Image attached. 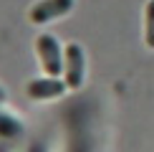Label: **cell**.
<instances>
[{
    "label": "cell",
    "mask_w": 154,
    "mask_h": 152,
    "mask_svg": "<svg viewBox=\"0 0 154 152\" xmlns=\"http://www.w3.org/2000/svg\"><path fill=\"white\" fill-rule=\"evenodd\" d=\"M35 53H38V61H41L46 76H61L63 74V48L56 41V36L41 33L35 38Z\"/></svg>",
    "instance_id": "1"
},
{
    "label": "cell",
    "mask_w": 154,
    "mask_h": 152,
    "mask_svg": "<svg viewBox=\"0 0 154 152\" xmlns=\"http://www.w3.org/2000/svg\"><path fill=\"white\" fill-rule=\"evenodd\" d=\"M66 89L68 86H66V81H63L61 76H41V79L28 81L25 94L33 101H48V99H58Z\"/></svg>",
    "instance_id": "4"
},
{
    "label": "cell",
    "mask_w": 154,
    "mask_h": 152,
    "mask_svg": "<svg viewBox=\"0 0 154 152\" xmlns=\"http://www.w3.org/2000/svg\"><path fill=\"white\" fill-rule=\"evenodd\" d=\"M5 99H8V91H5V89H3V86H0V104H3V101H5Z\"/></svg>",
    "instance_id": "7"
},
{
    "label": "cell",
    "mask_w": 154,
    "mask_h": 152,
    "mask_svg": "<svg viewBox=\"0 0 154 152\" xmlns=\"http://www.w3.org/2000/svg\"><path fill=\"white\" fill-rule=\"evenodd\" d=\"M20 132H23L20 119H15V117L8 114V112H0V137L10 139V137H18Z\"/></svg>",
    "instance_id": "5"
},
{
    "label": "cell",
    "mask_w": 154,
    "mask_h": 152,
    "mask_svg": "<svg viewBox=\"0 0 154 152\" xmlns=\"http://www.w3.org/2000/svg\"><path fill=\"white\" fill-rule=\"evenodd\" d=\"M86 76V56L79 43H68L63 51V81L68 89H81Z\"/></svg>",
    "instance_id": "2"
},
{
    "label": "cell",
    "mask_w": 154,
    "mask_h": 152,
    "mask_svg": "<svg viewBox=\"0 0 154 152\" xmlns=\"http://www.w3.org/2000/svg\"><path fill=\"white\" fill-rule=\"evenodd\" d=\"M71 10H73V0H38L35 5H30L28 21L35 25H43V23H51Z\"/></svg>",
    "instance_id": "3"
},
{
    "label": "cell",
    "mask_w": 154,
    "mask_h": 152,
    "mask_svg": "<svg viewBox=\"0 0 154 152\" xmlns=\"http://www.w3.org/2000/svg\"><path fill=\"white\" fill-rule=\"evenodd\" d=\"M144 41L149 48H154V0L146 3L144 10Z\"/></svg>",
    "instance_id": "6"
}]
</instances>
